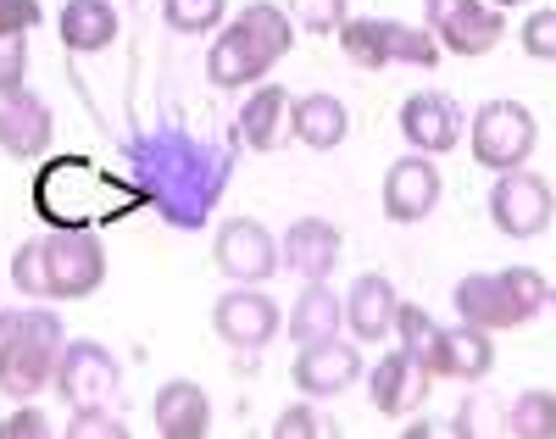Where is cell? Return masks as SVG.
<instances>
[{
	"instance_id": "obj_1",
	"label": "cell",
	"mask_w": 556,
	"mask_h": 439,
	"mask_svg": "<svg viewBox=\"0 0 556 439\" xmlns=\"http://www.w3.org/2000/svg\"><path fill=\"white\" fill-rule=\"evenodd\" d=\"M295 45V17L273 0H251V7L235 12V23H223L212 34V51H206V78L217 89H245L262 84L278 62L290 57Z\"/></svg>"
},
{
	"instance_id": "obj_2",
	"label": "cell",
	"mask_w": 556,
	"mask_h": 439,
	"mask_svg": "<svg viewBox=\"0 0 556 439\" xmlns=\"http://www.w3.org/2000/svg\"><path fill=\"white\" fill-rule=\"evenodd\" d=\"M67 346V328L56 312L28 306V312H0V396L34 401L39 389L56 384V362Z\"/></svg>"
},
{
	"instance_id": "obj_3",
	"label": "cell",
	"mask_w": 556,
	"mask_h": 439,
	"mask_svg": "<svg viewBox=\"0 0 556 439\" xmlns=\"http://www.w3.org/2000/svg\"><path fill=\"white\" fill-rule=\"evenodd\" d=\"M451 301H456L462 323H473L484 334H506V328H523L551 301V289H545V278L534 267H506V273H468V278H456Z\"/></svg>"
},
{
	"instance_id": "obj_4",
	"label": "cell",
	"mask_w": 556,
	"mask_h": 439,
	"mask_svg": "<svg viewBox=\"0 0 556 439\" xmlns=\"http://www.w3.org/2000/svg\"><path fill=\"white\" fill-rule=\"evenodd\" d=\"M468 145H473V162L490 167V173H513L534 156L540 145V128H534V112L523 101H484L468 123Z\"/></svg>"
},
{
	"instance_id": "obj_5",
	"label": "cell",
	"mask_w": 556,
	"mask_h": 439,
	"mask_svg": "<svg viewBox=\"0 0 556 439\" xmlns=\"http://www.w3.org/2000/svg\"><path fill=\"white\" fill-rule=\"evenodd\" d=\"M45 284L51 301H84L106 284V246L89 228H56L45 234Z\"/></svg>"
},
{
	"instance_id": "obj_6",
	"label": "cell",
	"mask_w": 556,
	"mask_h": 439,
	"mask_svg": "<svg viewBox=\"0 0 556 439\" xmlns=\"http://www.w3.org/2000/svg\"><path fill=\"white\" fill-rule=\"evenodd\" d=\"M424 23L440 39V51L484 57L506 39V12L490 0H424Z\"/></svg>"
},
{
	"instance_id": "obj_7",
	"label": "cell",
	"mask_w": 556,
	"mask_h": 439,
	"mask_svg": "<svg viewBox=\"0 0 556 439\" xmlns=\"http://www.w3.org/2000/svg\"><path fill=\"white\" fill-rule=\"evenodd\" d=\"M123 389V367L101 339H67L62 362H56V396L84 412V406H112Z\"/></svg>"
},
{
	"instance_id": "obj_8",
	"label": "cell",
	"mask_w": 556,
	"mask_h": 439,
	"mask_svg": "<svg viewBox=\"0 0 556 439\" xmlns=\"http://www.w3.org/2000/svg\"><path fill=\"white\" fill-rule=\"evenodd\" d=\"M556 217V195L540 173L529 167H513V173H495L490 184V223L506 234V239H534L545 234Z\"/></svg>"
},
{
	"instance_id": "obj_9",
	"label": "cell",
	"mask_w": 556,
	"mask_h": 439,
	"mask_svg": "<svg viewBox=\"0 0 556 439\" xmlns=\"http://www.w3.org/2000/svg\"><path fill=\"white\" fill-rule=\"evenodd\" d=\"M212 262L235 284H267L278 273V239L256 217H228L212 239Z\"/></svg>"
},
{
	"instance_id": "obj_10",
	"label": "cell",
	"mask_w": 556,
	"mask_h": 439,
	"mask_svg": "<svg viewBox=\"0 0 556 439\" xmlns=\"http://www.w3.org/2000/svg\"><path fill=\"white\" fill-rule=\"evenodd\" d=\"M429 389H434V373L429 362L417 356V351H390L374 362V373H367V396H374V406L384 417H417L429 406Z\"/></svg>"
},
{
	"instance_id": "obj_11",
	"label": "cell",
	"mask_w": 556,
	"mask_h": 439,
	"mask_svg": "<svg viewBox=\"0 0 556 439\" xmlns=\"http://www.w3.org/2000/svg\"><path fill=\"white\" fill-rule=\"evenodd\" d=\"M212 334L235 351H262L278 334V301L262 296L256 284H235L228 296H217L212 306Z\"/></svg>"
},
{
	"instance_id": "obj_12",
	"label": "cell",
	"mask_w": 556,
	"mask_h": 439,
	"mask_svg": "<svg viewBox=\"0 0 556 439\" xmlns=\"http://www.w3.org/2000/svg\"><path fill=\"white\" fill-rule=\"evenodd\" d=\"M290 378L301 396L312 401H334L345 396V389L362 378V351H356V339H317V346H301V356L290 362Z\"/></svg>"
},
{
	"instance_id": "obj_13",
	"label": "cell",
	"mask_w": 556,
	"mask_h": 439,
	"mask_svg": "<svg viewBox=\"0 0 556 439\" xmlns=\"http://www.w3.org/2000/svg\"><path fill=\"white\" fill-rule=\"evenodd\" d=\"M51 134H56V117L45 106V95H34L28 84L0 89V151L17 162H34L51 151Z\"/></svg>"
},
{
	"instance_id": "obj_14",
	"label": "cell",
	"mask_w": 556,
	"mask_h": 439,
	"mask_svg": "<svg viewBox=\"0 0 556 439\" xmlns=\"http://www.w3.org/2000/svg\"><path fill=\"white\" fill-rule=\"evenodd\" d=\"M429 373L434 378H456V384H479L495 367V334L473 328V323H440L434 346H429Z\"/></svg>"
},
{
	"instance_id": "obj_15",
	"label": "cell",
	"mask_w": 556,
	"mask_h": 439,
	"mask_svg": "<svg viewBox=\"0 0 556 439\" xmlns=\"http://www.w3.org/2000/svg\"><path fill=\"white\" fill-rule=\"evenodd\" d=\"M440 206V167L424 151H406L384 173V217L390 223H424Z\"/></svg>"
},
{
	"instance_id": "obj_16",
	"label": "cell",
	"mask_w": 556,
	"mask_h": 439,
	"mask_svg": "<svg viewBox=\"0 0 556 439\" xmlns=\"http://www.w3.org/2000/svg\"><path fill=\"white\" fill-rule=\"evenodd\" d=\"M401 134L412 139V151L445 156V151H456V139H462V106L451 101V95H440V89H417V95L401 101Z\"/></svg>"
},
{
	"instance_id": "obj_17",
	"label": "cell",
	"mask_w": 556,
	"mask_h": 439,
	"mask_svg": "<svg viewBox=\"0 0 556 439\" xmlns=\"http://www.w3.org/2000/svg\"><path fill=\"white\" fill-rule=\"evenodd\" d=\"M340 251H345V234L329 217H295L285 228V239H278V262H285L301 284L329 278L340 267Z\"/></svg>"
},
{
	"instance_id": "obj_18",
	"label": "cell",
	"mask_w": 556,
	"mask_h": 439,
	"mask_svg": "<svg viewBox=\"0 0 556 439\" xmlns=\"http://www.w3.org/2000/svg\"><path fill=\"white\" fill-rule=\"evenodd\" d=\"M395 289L384 273H362L351 289H345V328L356 346H379L384 334H395Z\"/></svg>"
},
{
	"instance_id": "obj_19",
	"label": "cell",
	"mask_w": 556,
	"mask_h": 439,
	"mask_svg": "<svg viewBox=\"0 0 556 439\" xmlns=\"http://www.w3.org/2000/svg\"><path fill=\"white\" fill-rule=\"evenodd\" d=\"M151 417H156V434L162 439H206L212 428V401L206 389L190 384V378H167L151 401Z\"/></svg>"
},
{
	"instance_id": "obj_20",
	"label": "cell",
	"mask_w": 556,
	"mask_h": 439,
	"mask_svg": "<svg viewBox=\"0 0 556 439\" xmlns=\"http://www.w3.org/2000/svg\"><path fill=\"white\" fill-rule=\"evenodd\" d=\"M290 134L306 145V151H334V145H345V134H351V112H345L340 95L312 89V95H301V101H290Z\"/></svg>"
},
{
	"instance_id": "obj_21",
	"label": "cell",
	"mask_w": 556,
	"mask_h": 439,
	"mask_svg": "<svg viewBox=\"0 0 556 439\" xmlns=\"http://www.w3.org/2000/svg\"><path fill=\"white\" fill-rule=\"evenodd\" d=\"M340 328H345V296H334L329 278H312L295 296L290 317H285V334L295 339V351H301V346H317V339H334Z\"/></svg>"
},
{
	"instance_id": "obj_22",
	"label": "cell",
	"mask_w": 556,
	"mask_h": 439,
	"mask_svg": "<svg viewBox=\"0 0 556 439\" xmlns=\"http://www.w3.org/2000/svg\"><path fill=\"white\" fill-rule=\"evenodd\" d=\"M290 134V89L285 84H251L245 106H240V139L251 151H278Z\"/></svg>"
},
{
	"instance_id": "obj_23",
	"label": "cell",
	"mask_w": 556,
	"mask_h": 439,
	"mask_svg": "<svg viewBox=\"0 0 556 439\" xmlns=\"http://www.w3.org/2000/svg\"><path fill=\"white\" fill-rule=\"evenodd\" d=\"M56 34L73 57H96L117 39V7L112 0H67L56 17Z\"/></svg>"
},
{
	"instance_id": "obj_24",
	"label": "cell",
	"mask_w": 556,
	"mask_h": 439,
	"mask_svg": "<svg viewBox=\"0 0 556 439\" xmlns=\"http://www.w3.org/2000/svg\"><path fill=\"white\" fill-rule=\"evenodd\" d=\"M340 51L362 73L390 67V17H345L340 23Z\"/></svg>"
},
{
	"instance_id": "obj_25",
	"label": "cell",
	"mask_w": 556,
	"mask_h": 439,
	"mask_svg": "<svg viewBox=\"0 0 556 439\" xmlns=\"http://www.w3.org/2000/svg\"><path fill=\"white\" fill-rule=\"evenodd\" d=\"M506 434H518V439H551L556 434V396H551V389H523V396L506 406Z\"/></svg>"
},
{
	"instance_id": "obj_26",
	"label": "cell",
	"mask_w": 556,
	"mask_h": 439,
	"mask_svg": "<svg viewBox=\"0 0 556 439\" xmlns=\"http://www.w3.org/2000/svg\"><path fill=\"white\" fill-rule=\"evenodd\" d=\"M440 39L429 34V23H401L390 17V62H406V67H440Z\"/></svg>"
},
{
	"instance_id": "obj_27",
	"label": "cell",
	"mask_w": 556,
	"mask_h": 439,
	"mask_svg": "<svg viewBox=\"0 0 556 439\" xmlns=\"http://www.w3.org/2000/svg\"><path fill=\"white\" fill-rule=\"evenodd\" d=\"M162 17L173 34H217L228 17V0H162Z\"/></svg>"
},
{
	"instance_id": "obj_28",
	"label": "cell",
	"mask_w": 556,
	"mask_h": 439,
	"mask_svg": "<svg viewBox=\"0 0 556 439\" xmlns=\"http://www.w3.org/2000/svg\"><path fill=\"white\" fill-rule=\"evenodd\" d=\"M323 434H334V417L312 406V396L290 412H278V423H273V439H323Z\"/></svg>"
},
{
	"instance_id": "obj_29",
	"label": "cell",
	"mask_w": 556,
	"mask_h": 439,
	"mask_svg": "<svg viewBox=\"0 0 556 439\" xmlns=\"http://www.w3.org/2000/svg\"><path fill=\"white\" fill-rule=\"evenodd\" d=\"M285 12L295 17V28H306V34H340V23L351 17L345 12V0H285Z\"/></svg>"
},
{
	"instance_id": "obj_30",
	"label": "cell",
	"mask_w": 556,
	"mask_h": 439,
	"mask_svg": "<svg viewBox=\"0 0 556 439\" xmlns=\"http://www.w3.org/2000/svg\"><path fill=\"white\" fill-rule=\"evenodd\" d=\"M395 334H401V346H406V351L429 356V346H434L440 323H434L424 306H417V301H401V306H395Z\"/></svg>"
},
{
	"instance_id": "obj_31",
	"label": "cell",
	"mask_w": 556,
	"mask_h": 439,
	"mask_svg": "<svg viewBox=\"0 0 556 439\" xmlns=\"http://www.w3.org/2000/svg\"><path fill=\"white\" fill-rule=\"evenodd\" d=\"M12 284L23 289V296H51V284H45V234L39 239H28V246H17V256H12Z\"/></svg>"
},
{
	"instance_id": "obj_32",
	"label": "cell",
	"mask_w": 556,
	"mask_h": 439,
	"mask_svg": "<svg viewBox=\"0 0 556 439\" xmlns=\"http://www.w3.org/2000/svg\"><path fill=\"white\" fill-rule=\"evenodd\" d=\"M67 439H128V423L112 406H84V412H73Z\"/></svg>"
},
{
	"instance_id": "obj_33",
	"label": "cell",
	"mask_w": 556,
	"mask_h": 439,
	"mask_svg": "<svg viewBox=\"0 0 556 439\" xmlns=\"http://www.w3.org/2000/svg\"><path fill=\"white\" fill-rule=\"evenodd\" d=\"M523 51L534 57V62H556V12H529L523 17Z\"/></svg>"
},
{
	"instance_id": "obj_34",
	"label": "cell",
	"mask_w": 556,
	"mask_h": 439,
	"mask_svg": "<svg viewBox=\"0 0 556 439\" xmlns=\"http://www.w3.org/2000/svg\"><path fill=\"white\" fill-rule=\"evenodd\" d=\"M28 84V34H0V89Z\"/></svg>"
},
{
	"instance_id": "obj_35",
	"label": "cell",
	"mask_w": 556,
	"mask_h": 439,
	"mask_svg": "<svg viewBox=\"0 0 556 439\" xmlns=\"http://www.w3.org/2000/svg\"><path fill=\"white\" fill-rule=\"evenodd\" d=\"M51 434V417L39 406H17L12 417H0V439H45Z\"/></svg>"
},
{
	"instance_id": "obj_36",
	"label": "cell",
	"mask_w": 556,
	"mask_h": 439,
	"mask_svg": "<svg viewBox=\"0 0 556 439\" xmlns=\"http://www.w3.org/2000/svg\"><path fill=\"white\" fill-rule=\"evenodd\" d=\"M39 17V0H0V34H34Z\"/></svg>"
},
{
	"instance_id": "obj_37",
	"label": "cell",
	"mask_w": 556,
	"mask_h": 439,
	"mask_svg": "<svg viewBox=\"0 0 556 439\" xmlns=\"http://www.w3.org/2000/svg\"><path fill=\"white\" fill-rule=\"evenodd\" d=\"M490 7H501V12H506V7H523V0H490Z\"/></svg>"
},
{
	"instance_id": "obj_38",
	"label": "cell",
	"mask_w": 556,
	"mask_h": 439,
	"mask_svg": "<svg viewBox=\"0 0 556 439\" xmlns=\"http://www.w3.org/2000/svg\"><path fill=\"white\" fill-rule=\"evenodd\" d=\"M551 301H556V296H551Z\"/></svg>"
}]
</instances>
